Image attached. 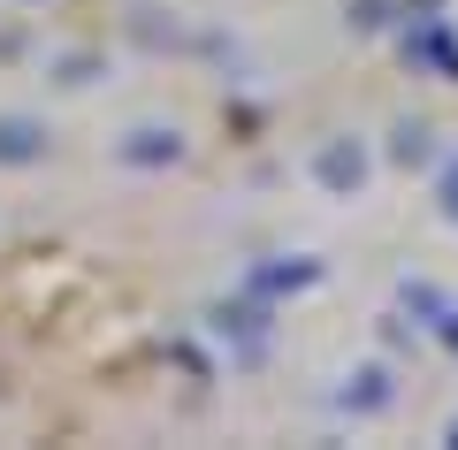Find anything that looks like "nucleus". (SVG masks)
Wrapping results in <instances>:
<instances>
[{"instance_id":"nucleus-1","label":"nucleus","mask_w":458,"mask_h":450,"mask_svg":"<svg viewBox=\"0 0 458 450\" xmlns=\"http://www.w3.org/2000/svg\"><path fill=\"white\" fill-rule=\"evenodd\" d=\"M114 153H123L131 168H176V161H183V138H176L168 123H138L131 138L114 145Z\"/></svg>"},{"instance_id":"nucleus-2","label":"nucleus","mask_w":458,"mask_h":450,"mask_svg":"<svg viewBox=\"0 0 458 450\" xmlns=\"http://www.w3.org/2000/svg\"><path fill=\"white\" fill-rule=\"evenodd\" d=\"M313 176H321L328 191H360V183H367V153L352 138H328L321 153H313Z\"/></svg>"},{"instance_id":"nucleus-3","label":"nucleus","mask_w":458,"mask_h":450,"mask_svg":"<svg viewBox=\"0 0 458 450\" xmlns=\"http://www.w3.org/2000/svg\"><path fill=\"white\" fill-rule=\"evenodd\" d=\"M47 161V130L31 115H0V168H31Z\"/></svg>"},{"instance_id":"nucleus-4","label":"nucleus","mask_w":458,"mask_h":450,"mask_svg":"<svg viewBox=\"0 0 458 450\" xmlns=\"http://www.w3.org/2000/svg\"><path fill=\"white\" fill-rule=\"evenodd\" d=\"M336 404H344V412H382V404H390V374H382V367H360L352 382L336 389Z\"/></svg>"},{"instance_id":"nucleus-5","label":"nucleus","mask_w":458,"mask_h":450,"mask_svg":"<svg viewBox=\"0 0 458 450\" xmlns=\"http://www.w3.org/2000/svg\"><path fill=\"white\" fill-rule=\"evenodd\" d=\"M405 54H420V62L436 69V77H451V84H458V47L436 31V23H428V31H412V38H405Z\"/></svg>"},{"instance_id":"nucleus-6","label":"nucleus","mask_w":458,"mask_h":450,"mask_svg":"<svg viewBox=\"0 0 458 450\" xmlns=\"http://www.w3.org/2000/svg\"><path fill=\"white\" fill-rule=\"evenodd\" d=\"M313 275H321V267H313V259H291V267H260V275H252V283H260V290H306Z\"/></svg>"},{"instance_id":"nucleus-7","label":"nucleus","mask_w":458,"mask_h":450,"mask_svg":"<svg viewBox=\"0 0 458 450\" xmlns=\"http://www.w3.org/2000/svg\"><path fill=\"white\" fill-rule=\"evenodd\" d=\"M390 153H397L405 168H420L428 153H436V145H428V130H420V123H405V130H397V145H390Z\"/></svg>"},{"instance_id":"nucleus-8","label":"nucleus","mask_w":458,"mask_h":450,"mask_svg":"<svg viewBox=\"0 0 458 450\" xmlns=\"http://www.w3.org/2000/svg\"><path fill=\"white\" fill-rule=\"evenodd\" d=\"M443 214L458 222V161H451V176H443Z\"/></svg>"},{"instance_id":"nucleus-9","label":"nucleus","mask_w":458,"mask_h":450,"mask_svg":"<svg viewBox=\"0 0 458 450\" xmlns=\"http://www.w3.org/2000/svg\"><path fill=\"white\" fill-rule=\"evenodd\" d=\"M451 450H458V428H451Z\"/></svg>"}]
</instances>
